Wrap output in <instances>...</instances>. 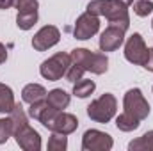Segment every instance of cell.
<instances>
[{
	"instance_id": "1",
	"label": "cell",
	"mask_w": 153,
	"mask_h": 151,
	"mask_svg": "<svg viewBox=\"0 0 153 151\" xmlns=\"http://www.w3.org/2000/svg\"><path fill=\"white\" fill-rule=\"evenodd\" d=\"M87 13L96 14V16H105L109 20V25L119 27L125 32L130 27L128 9L119 0H93L87 4Z\"/></svg>"
},
{
	"instance_id": "2",
	"label": "cell",
	"mask_w": 153,
	"mask_h": 151,
	"mask_svg": "<svg viewBox=\"0 0 153 151\" xmlns=\"http://www.w3.org/2000/svg\"><path fill=\"white\" fill-rule=\"evenodd\" d=\"M71 62L82 66L85 71L94 75H103L109 70V59L105 53H93L87 48H75L71 52Z\"/></svg>"
},
{
	"instance_id": "3",
	"label": "cell",
	"mask_w": 153,
	"mask_h": 151,
	"mask_svg": "<svg viewBox=\"0 0 153 151\" xmlns=\"http://www.w3.org/2000/svg\"><path fill=\"white\" fill-rule=\"evenodd\" d=\"M116 109H117V100L114 94L105 93L102 94L98 100L91 101V105L87 107V115L94 121V123H109L116 115Z\"/></svg>"
},
{
	"instance_id": "4",
	"label": "cell",
	"mask_w": 153,
	"mask_h": 151,
	"mask_svg": "<svg viewBox=\"0 0 153 151\" xmlns=\"http://www.w3.org/2000/svg\"><path fill=\"white\" fill-rule=\"evenodd\" d=\"M71 66V55L64 53V52H59L55 55H52L50 59H46L41 66H39V73L43 78L50 80V82H55V80H61L62 76H66L68 68Z\"/></svg>"
},
{
	"instance_id": "5",
	"label": "cell",
	"mask_w": 153,
	"mask_h": 151,
	"mask_svg": "<svg viewBox=\"0 0 153 151\" xmlns=\"http://www.w3.org/2000/svg\"><path fill=\"white\" fill-rule=\"evenodd\" d=\"M123 109H125L126 114L134 115V117L139 119V121L146 119V117L150 115V110H152V109H150V103L146 101V98H144V94H143V91L137 89V87L126 91V94H125V98H123Z\"/></svg>"
},
{
	"instance_id": "6",
	"label": "cell",
	"mask_w": 153,
	"mask_h": 151,
	"mask_svg": "<svg viewBox=\"0 0 153 151\" xmlns=\"http://www.w3.org/2000/svg\"><path fill=\"white\" fill-rule=\"evenodd\" d=\"M148 55H150V48L146 46L143 36L139 32H134L125 44V59L132 64L144 66L148 61Z\"/></svg>"
},
{
	"instance_id": "7",
	"label": "cell",
	"mask_w": 153,
	"mask_h": 151,
	"mask_svg": "<svg viewBox=\"0 0 153 151\" xmlns=\"http://www.w3.org/2000/svg\"><path fill=\"white\" fill-rule=\"evenodd\" d=\"M112 146H114L112 137L100 130H87L82 137L84 151H109L112 150Z\"/></svg>"
},
{
	"instance_id": "8",
	"label": "cell",
	"mask_w": 153,
	"mask_h": 151,
	"mask_svg": "<svg viewBox=\"0 0 153 151\" xmlns=\"http://www.w3.org/2000/svg\"><path fill=\"white\" fill-rule=\"evenodd\" d=\"M100 30V20L96 14H91V13H84L76 18L75 29H73V36L80 41H85V39L93 38L96 32Z\"/></svg>"
},
{
	"instance_id": "9",
	"label": "cell",
	"mask_w": 153,
	"mask_h": 151,
	"mask_svg": "<svg viewBox=\"0 0 153 151\" xmlns=\"http://www.w3.org/2000/svg\"><path fill=\"white\" fill-rule=\"evenodd\" d=\"M59 39H61V32H59L57 27L45 25L43 29H39L38 32H36V36L32 38V46L38 52H45V50L55 46L59 43Z\"/></svg>"
},
{
	"instance_id": "10",
	"label": "cell",
	"mask_w": 153,
	"mask_h": 151,
	"mask_svg": "<svg viewBox=\"0 0 153 151\" xmlns=\"http://www.w3.org/2000/svg\"><path fill=\"white\" fill-rule=\"evenodd\" d=\"M13 137L16 139V144L22 150H25V151H39L41 150V137H39V133L30 124L20 128Z\"/></svg>"
},
{
	"instance_id": "11",
	"label": "cell",
	"mask_w": 153,
	"mask_h": 151,
	"mask_svg": "<svg viewBox=\"0 0 153 151\" xmlns=\"http://www.w3.org/2000/svg\"><path fill=\"white\" fill-rule=\"evenodd\" d=\"M123 41H125V30L119 27H114V25H109L100 36V50L114 52L123 44Z\"/></svg>"
},
{
	"instance_id": "12",
	"label": "cell",
	"mask_w": 153,
	"mask_h": 151,
	"mask_svg": "<svg viewBox=\"0 0 153 151\" xmlns=\"http://www.w3.org/2000/svg\"><path fill=\"white\" fill-rule=\"evenodd\" d=\"M76 128H78V119H76L73 114L62 112V110L55 115V119L48 126L50 132H57V133H64V135L73 133Z\"/></svg>"
},
{
	"instance_id": "13",
	"label": "cell",
	"mask_w": 153,
	"mask_h": 151,
	"mask_svg": "<svg viewBox=\"0 0 153 151\" xmlns=\"http://www.w3.org/2000/svg\"><path fill=\"white\" fill-rule=\"evenodd\" d=\"M46 94H48V93H46V89H45L43 85H39V84H29V85H25L23 91H22V100H23L25 103L32 105V103H36V101L45 100Z\"/></svg>"
},
{
	"instance_id": "14",
	"label": "cell",
	"mask_w": 153,
	"mask_h": 151,
	"mask_svg": "<svg viewBox=\"0 0 153 151\" xmlns=\"http://www.w3.org/2000/svg\"><path fill=\"white\" fill-rule=\"evenodd\" d=\"M46 101L57 109V110H64L68 105H70V94L64 91V89H52L48 94H46Z\"/></svg>"
},
{
	"instance_id": "15",
	"label": "cell",
	"mask_w": 153,
	"mask_h": 151,
	"mask_svg": "<svg viewBox=\"0 0 153 151\" xmlns=\"http://www.w3.org/2000/svg\"><path fill=\"white\" fill-rule=\"evenodd\" d=\"M14 94L13 89L5 84H0V114H9L14 109Z\"/></svg>"
},
{
	"instance_id": "16",
	"label": "cell",
	"mask_w": 153,
	"mask_h": 151,
	"mask_svg": "<svg viewBox=\"0 0 153 151\" xmlns=\"http://www.w3.org/2000/svg\"><path fill=\"white\" fill-rule=\"evenodd\" d=\"M9 119H11V124H13V135H14L20 128H23V126L29 124V117H27V114H25L23 107H22L20 103H16L14 109L9 112Z\"/></svg>"
},
{
	"instance_id": "17",
	"label": "cell",
	"mask_w": 153,
	"mask_h": 151,
	"mask_svg": "<svg viewBox=\"0 0 153 151\" xmlns=\"http://www.w3.org/2000/svg\"><path fill=\"white\" fill-rule=\"evenodd\" d=\"M128 150L130 151H153V130L146 132L143 137L132 141L128 144Z\"/></svg>"
},
{
	"instance_id": "18",
	"label": "cell",
	"mask_w": 153,
	"mask_h": 151,
	"mask_svg": "<svg viewBox=\"0 0 153 151\" xmlns=\"http://www.w3.org/2000/svg\"><path fill=\"white\" fill-rule=\"evenodd\" d=\"M139 124H141L139 119H135L134 115H130V114H126V112L119 114V115L116 117V126H117L121 132H134V130L139 128Z\"/></svg>"
},
{
	"instance_id": "19",
	"label": "cell",
	"mask_w": 153,
	"mask_h": 151,
	"mask_svg": "<svg viewBox=\"0 0 153 151\" xmlns=\"http://www.w3.org/2000/svg\"><path fill=\"white\" fill-rule=\"evenodd\" d=\"M96 89V84L93 80H85V78H80L73 84V94L78 98H87L94 93Z\"/></svg>"
},
{
	"instance_id": "20",
	"label": "cell",
	"mask_w": 153,
	"mask_h": 151,
	"mask_svg": "<svg viewBox=\"0 0 153 151\" xmlns=\"http://www.w3.org/2000/svg\"><path fill=\"white\" fill-rule=\"evenodd\" d=\"M38 21V11H25V13H18L16 16V25L22 30H29L36 25Z\"/></svg>"
},
{
	"instance_id": "21",
	"label": "cell",
	"mask_w": 153,
	"mask_h": 151,
	"mask_svg": "<svg viewBox=\"0 0 153 151\" xmlns=\"http://www.w3.org/2000/svg\"><path fill=\"white\" fill-rule=\"evenodd\" d=\"M68 148V139L64 133H57L53 132L50 141H48V151H64Z\"/></svg>"
},
{
	"instance_id": "22",
	"label": "cell",
	"mask_w": 153,
	"mask_h": 151,
	"mask_svg": "<svg viewBox=\"0 0 153 151\" xmlns=\"http://www.w3.org/2000/svg\"><path fill=\"white\" fill-rule=\"evenodd\" d=\"M134 5V13L137 14V16H148V14H152L153 11V2L152 0H137V2H134L132 4Z\"/></svg>"
},
{
	"instance_id": "23",
	"label": "cell",
	"mask_w": 153,
	"mask_h": 151,
	"mask_svg": "<svg viewBox=\"0 0 153 151\" xmlns=\"http://www.w3.org/2000/svg\"><path fill=\"white\" fill-rule=\"evenodd\" d=\"M13 137V124H11V119L7 117H0V144L7 142V139Z\"/></svg>"
},
{
	"instance_id": "24",
	"label": "cell",
	"mask_w": 153,
	"mask_h": 151,
	"mask_svg": "<svg viewBox=\"0 0 153 151\" xmlns=\"http://www.w3.org/2000/svg\"><path fill=\"white\" fill-rule=\"evenodd\" d=\"M85 73V70L82 68V66H78V64H71L70 68H68V71H66V78H68V82H71V84H75L76 80H80L82 76Z\"/></svg>"
},
{
	"instance_id": "25",
	"label": "cell",
	"mask_w": 153,
	"mask_h": 151,
	"mask_svg": "<svg viewBox=\"0 0 153 151\" xmlns=\"http://www.w3.org/2000/svg\"><path fill=\"white\" fill-rule=\"evenodd\" d=\"M14 7L18 9V13L38 11V0H14Z\"/></svg>"
},
{
	"instance_id": "26",
	"label": "cell",
	"mask_w": 153,
	"mask_h": 151,
	"mask_svg": "<svg viewBox=\"0 0 153 151\" xmlns=\"http://www.w3.org/2000/svg\"><path fill=\"white\" fill-rule=\"evenodd\" d=\"M143 68H146L148 71H153V48H150V55H148V61H146V64H144Z\"/></svg>"
},
{
	"instance_id": "27",
	"label": "cell",
	"mask_w": 153,
	"mask_h": 151,
	"mask_svg": "<svg viewBox=\"0 0 153 151\" xmlns=\"http://www.w3.org/2000/svg\"><path fill=\"white\" fill-rule=\"evenodd\" d=\"M7 61V48L0 43V64H4Z\"/></svg>"
},
{
	"instance_id": "28",
	"label": "cell",
	"mask_w": 153,
	"mask_h": 151,
	"mask_svg": "<svg viewBox=\"0 0 153 151\" xmlns=\"http://www.w3.org/2000/svg\"><path fill=\"white\" fill-rule=\"evenodd\" d=\"M13 5H14V0H0V9L2 11H5V9H9Z\"/></svg>"
},
{
	"instance_id": "29",
	"label": "cell",
	"mask_w": 153,
	"mask_h": 151,
	"mask_svg": "<svg viewBox=\"0 0 153 151\" xmlns=\"http://www.w3.org/2000/svg\"><path fill=\"white\" fill-rule=\"evenodd\" d=\"M119 2H121V4H125L126 7H130V5L134 4V0H119Z\"/></svg>"
},
{
	"instance_id": "30",
	"label": "cell",
	"mask_w": 153,
	"mask_h": 151,
	"mask_svg": "<svg viewBox=\"0 0 153 151\" xmlns=\"http://www.w3.org/2000/svg\"><path fill=\"white\" fill-rule=\"evenodd\" d=\"M152 27H153V21H152Z\"/></svg>"
}]
</instances>
